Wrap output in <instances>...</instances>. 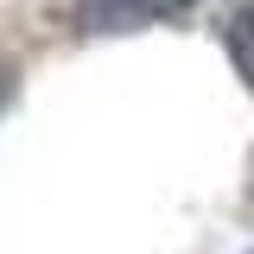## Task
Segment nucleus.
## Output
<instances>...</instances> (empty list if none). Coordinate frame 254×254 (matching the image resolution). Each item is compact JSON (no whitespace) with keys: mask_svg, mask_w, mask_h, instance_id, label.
Wrapping results in <instances>:
<instances>
[{"mask_svg":"<svg viewBox=\"0 0 254 254\" xmlns=\"http://www.w3.org/2000/svg\"><path fill=\"white\" fill-rule=\"evenodd\" d=\"M6 95H13V70L0 64V108H6Z\"/></svg>","mask_w":254,"mask_h":254,"instance_id":"nucleus-3","label":"nucleus"},{"mask_svg":"<svg viewBox=\"0 0 254 254\" xmlns=\"http://www.w3.org/2000/svg\"><path fill=\"white\" fill-rule=\"evenodd\" d=\"M248 197H254V159H248Z\"/></svg>","mask_w":254,"mask_h":254,"instance_id":"nucleus-4","label":"nucleus"},{"mask_svg":"<svg viewBox=\"0 0 254 254\" xmlns=\"http://www.w3.org/2000/svg\"><path fill=\"white\" fill-rule=\"evenodd\" d=\"M222 38H229V64H235V76L254 89V0L229 19V32H222Z\"/></svg>","mask_w":254,"mask_h":254,"instance_id":"nucleus-2","label":"nucleus"},{"mask_svg":"<svg viewBox=\"0 0 254 254\" xmlns=\"http://www.w3.org/2000/svg\"><path fill=\"white\" fill-rule=\"evenodd\" d=\"M197 0H83L76 6V26L83 32H133V26H159V19H178Z\"/></svg>","mask_w":254,"mask_h":254,"instance_id":"nucleus-1","label":"nucleus"}]
</instances>
